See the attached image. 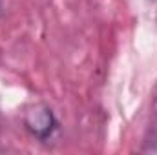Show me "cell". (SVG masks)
Here are the masks:
<instances>
[{
  "mask_svg": "<svg viewBox=\"0 0 157 155\" xmlns=\"http://www.w3.org/2000/svg\"><path fill=\"white\" fill-rule=\"evenodd\" d=\"M22 120H24V128L28 130V133L39 142H49L57 135L59 126H60L53 110L44 102L28 106Z\"/></svg>",
  "mask_w": 157,
  "mask_h": 155,
  "instance_id": "obj_1",
  "label": "cell"
},
{
  "mask_svg": "<svg viewBox=\"0 0 157 155\" xmlns=\"http://www.w3.org/2000/svg\"><path fill=\"white\" fill-rule=\"evenodd\" d=\"M2 13H4V6H2V0H0V17H2Z\"/></svg>",
  "mask_w": 157,
  "mask_h": 155,
  "instance_id": "obj_2",
  "label": "cell"
}]
</instances>
